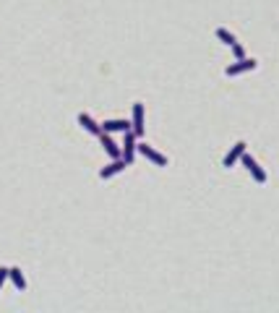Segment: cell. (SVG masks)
<instances>
[{
    "instance_id": "8fae6325",
    "label": "cell",
    "mask_w": 279,
    "mask_h": 313,
    "mask_svg": "<svg viewBox=\"0 0 279 313\" xmlns=\"http://www.w3.org/2000/svg\"><path fill=\"white\" fill-rule=\"evenodd\" d=\"M8 280L13 282V287L18 290V293H24V290H26V277H24V272H21L18 266H10V269H8Z\"/></svg>"
},
{
    "instance_id": "5b68a950",
    "label": "cell",
    "mask_w": 279,
    "mask_h": 313,
    "mask_svg": "<svg viewBox=\"0 0 279 313\" xmlns=\"http://www.w3.org/2000/svg\"><path fill=\"white\" fill-rule=\"evenodd\" d=\"M144 115H146V110H144V104L141 102H136L133 104V110H131V131L141 138L144 133H146V125H144Z\"/></svg>"
},
{
    "instance_id": "30bf717a",
    "label": "cell",
    "mask_w": 279,
    "mask_h": 313,
    "mask_svg": "<svg viewBox=\"0 0 279 313\" xmlns=\"http://www.w3.org/2000/svg\"><path fill=\"white\" fill-rule=\"evenodd\" d=\"M125 167H128V165H125V159H112L107 167H102V170H99V178H102V180H110L112 175H118V172H123Z\"/></svg>"
},
{
    "instance_id": "52a82bcc",
    "label": "cell",
    "mask_w": 279,
    "mask_h": 313,
    "mask_svg": "<svg viewBox=\"0 0 279 313\" xmlns=\"http://www.w3.org/2000/svg\"><path fill=\"white\" fill-rule=\"evenodd\" d=\"M99 141H102V146H104V152L110 154V159H123L120 146L112 141V133H99Z\"/></svg>"
},
{
    "instance_id": "9c48e42d",
    "label": "cell",
    "mask_w": 279,
    "mask_h": 313,
    "mask_svg": "<svg viewBox=\"0 0 279 313\" xmlns=\"http://www.w3.org/2000/svg\"><path fill=\"white\" fill-rule=\"evenodd\" d=\"M131 128V120H123V118H118V120H104L102 123V133H123V131H128Z\"/></svg>"
},
{
    "instance_id": "277c9868",
    "label": "cell",
    "mask_w": 279,
    "mask_h": 313,
    "mask_svg": "<svg viewBox=\"0 0 279 313\" xmlns=\"http://www.w3.org/2000/svg\"><path fill=\"white\" fill-rule=\"evenodd\" d=\"M136 152L141 154V157H146L149 162H154L157 167H167V157H165V154H159V152H157V149H154L152 144H146V141H138Z\"/></svg>"
},
{
    "instance_id": "6da1fadb",
    "label": "cell",
    "mask_w": 279,
    "mask_h": 313,
    "mask_svg": "<svg viewBox=\"0 0 279 313\" xmlns=\"http://www.w3.org/2000/svg\"><path fill=\"white\" fill-rule=\"evenodd\" d=\"M240 165L251 172V178H253L256 183H259V185H264L266 180H269V175H266V170H264V167H261L259 162H256V159H253L248 152H243V157H240Z\"/></svg>"
},
{
    "instance_id": "7c38bea8",
    "label": "cell",
    "mask_w": 279,
    "mask_h": 313,
    "mask_svg": "<svg viewBox=\"0 0 279 313\" xmlns=\"http://www.w3.org/2000/svg\"><path fill=\"white\" fill-rule=\"evenodd\" d=\"M214 37L222 42V44H227V47H232L238 39H235V34H232L230 29H225V26H217V31H214Z\"/></svg>"
},
{
    "instance_id": "8992f818",
    "label": "cell",
    "mask_w": 279,
    "mask_h": 313,
    "mask_svg": "<svg viewBox=\"0 0 279 313\" xmlns=\"http://www.w3.org/2000/svg\"><path fill=\"white\" fill-rule=\"evenodd\" d=\"M246 149H248V144H246V141H235V146H232L230 152L225 154L222 167H225V170H232V167H235L238 162H240V157H243V152H246Z\"/></svg>"
},
{
    "instance_id": "3957f363",
    "label": "cell",
    "mask_w": 279,
    "mask_h": 313,
    "mask_svg": "<svg viewBox=\"0 0 279 313\" xmlns=\"http://www.w3.org/2000/svg\"><path fill=\"white\" fill-rule=\"evenodd\" d=\"M256 68H259V60L246 55V57H240V60H235L232 65H227V68H225V73H227V76H240V73L256 71Z\"/></svg>"
},
{
    "instance_id": "4fadbf2b",
    "label": "cell",
    "mask_w": 279,
    "mask_h": 313,
    "mask_svg": "<svg viewBox=\"0 0 279 313\" xmlns=\"http://www.w3.org/2000/svg\"><path fill=\"white\" fill-rule=\"evenodd\" d=\"M230 50H232V55H235V60H240V57H246V47H243L240 42H235Z\"/></svg>"
},
{
    "instance_id": "ba28073f",
    "label": "cell",
    "mask_w": 279,
    "mask_h": 313,
    "mask_svg": "<svg viewBox=\"0 0 279 313\" xmlns=\"http://www.w3.org/2000/svg\"><path fill=\"white\" fill-rule=\"evenodd\" d=\"M78 125H81L84 131H89L91 136H99V133H102V123H97V120L91 118V115H86V112L78 115Z\"/></svg>"
},
{
    "instance_id": "5bb4252c",
    "label": "cell",
    "mask_w": 279,
    "mask_h": 313,
    "mask_svg": "<svg viewBox=\"0 0 279 313\" xmlns=\"http://www.w3.org/2000/svg\"><path fill=\"white\" fill-rule=\"evenodd\" d=\"M5 280H8V266H0V290H3Z\"/></svg>"
},
{
    "instance_id": "7a4b0ae2",
    "label": "cell",
    "mask_w": 279,
    "mask_h": 313,
    "mask_svg": "<svg viewBox=\"0 0 279 313\" xmlns=\"http://www.w3.org/2000/svg\"><path fill=\"white\" fill-rule=\"evenodd\" d=\"M136 146H138V136H136L131 128L123 131V146H120V152H123V159H125L128 167H131L133 159H136Z\"/></svg>"
}]
</instances>
